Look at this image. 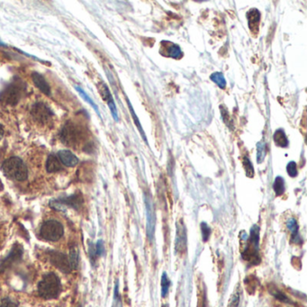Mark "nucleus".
I'll return each instance as SVG.
<instances>
[{
	"label": "nucleus",
	"mask_w": 307,
	"mask_h": 307,
	"mask_svg": "<svg viewBox=\"0 0 307 307\" xmlns=\"http://www.w3.org/2000/svg\"><path fill=\"white\" fill-rule=\"evenodd\" d=\"M242 258L248 263L250 266L258 265L260 262V227L257 224H254L250 230V236L246 240V245L242 252Z\"/></svg>",
	"instance_id": "1"
},
{
	"label": "nucleus",
	"mask_w": 307,
	"mask_h": 307,
	"mask_svg": "<svg viewBox=\"0 0 307 307\" xmlns=\"http://www.w3.org/2000/svg\"><path fill=\"white\" fill-rule=\"evenodd\" d=\"M62 291V284L59 276L54 273L46 274L38 284V294L44 299H55Z\"/></svg>",
	"instance_id": "2"
},
{
	"label": "nucleus",
	"mask_w": 307,
	"mask_h": 307,
	"mask_svg": "<svg viewBox=\"0 0 307 307\" xmlns=\"http://www.w3.org/2000/svg\"><path fill=\"white\" fill-rule=\"evenodd\" d=\"M2 170L6 176L14 180L24 181L28 178V167L23 160L18 157L6 160L2 165Z\"/></svg>",
	"instance_id": "3"
},
{
	"label": "nucleus",
	"mask_w": 307,
	"mask_h": 307,
	"mask_svg": "<svg viewBox=\"0 0 307 307\" xmlns=\"http://www.w3.org/2000/svg\"><path fill=\"white\" fill-rule=\"evenodd\" d=\"M60 140L64 144L70 147L80 144L85 138V132L82 126L75 122H67L60 132Z\"/></svg>",
	"instance_id": "4"
},
{
	"label": "nucleus",
	"mask_w": 307,
	"mask_h": 307,
	"mask_svg": "<svg viewBox=\"0 0 307 307\" xmlns=\"http://www.w3.org/2000/svg\"><path fill=\"white\" fill-rule=\"evenodd\" d=\"M23 83L21 82H13L6 86L0 94V101L2 104L16 106L23 96Z\"/></svg>",
	"instance_id": "5"
},
{
	"label": "nucleus",
	"mask_w": 307,
	"mask_h": 307,
	"mask_svg": "<svg viewBox=\"0 0 307 307\" xmlns=\"http://www.w3.org/2000/svg\"><path fill=\"white\" fill-rule=\"evenodd\" d=\"M145 209H146V232L147 237L150 242H152L155 237V230H156V222L157 216L156 211L154 206V201L150 194H144Z\"/></svg>",
	"instance_id": "6"
},
{
	"label": "nucleus",
	"mask_w": 307,
	"mask_h": 307,
	"mask_svg": "<svg viewBox=\"0 0 307 307\" xmlns=\"http://www.w3.org/2000/svg\"><path fill=\"white\" fill-rule=\"evenodd\" d=\"M64 234V226L58 221H46L41 227L40 234L44 240L50 242L59 240Z\"/></svg>",
	"instance_id": "7"
},
{
	"label": "nucleus",
	"mask_w": 307,
	"mask_h": 307,
	"mask_svg": "<svg viewBox=\"0 0 307 307\" xmlns=\"http://www.w3.org/2000/svg\"><path fill=\"white\" fill-rule=\"evenodd\" d=\"M31 114L32 118L41 124H49L54 118V113L52 109L47 104L42 102L32 106Z\"/></svg>",
	"instance_id": "8"
},
{
	"label": "nucleus",
	"mask_w": 307,
	"mask_h": 307,
	"mask_svg": "<svg viewBox=\"0 0 307 307\" xmlns=\"http://www.w3.org/2000/svg\"><path fill=\"white\" fill-rule=\"evenodd\" d=\"M186 242H188V236H186V228L182 220L176 222V239H175V250L178 254L183 255L186 250Z\"/></svg>",
	"instance_id": "9"
},
{
	"label": "nucleus",
	"mask_w": 307,
	"mask_h": 307,
	"mask_svg": "<svg viewBox=\"0 0 307 307\" xmlns=\"http://www.w3.org/2000/svg\"><path fill=\"white\" fill-rule=\"evenodd\" d=\"M23 256V248L19 244H16L6 257L0 260V272L8 270L16 262H19Z\"/></svg>",
	"instance_id": "10"
},
{
	"label": "nucleus",
	"mask_w": 307,
	"mask_h": 307,
	"mask_svg": "<svg viewBox=\"0 0 307 307\" xmlns=\"http://www.w3.org/2000/svg\"><path fill=\"white\" fill-rule=\"evenodd\" d=\"M82 202H83V199H82L80 194H74V196H70L68 198H59L52 201L50 206L54 208L56 210H62L65 206H70V208L78 210L80 206H82Z\"/></svg>",
	"instance_id": "11"
},
{
	"label": "nucleus",
	"mask_w": 307,
	"mask_h": 307,
	"mask_svg": "<svg viewBox=\"0 0 307 307\" xmlns=\"http://www.w3.org/2000/svg\"><path fill=\"white\" fill-rule=\"evenodd\" d=\"M50 262L64 273H70L72 270L70 265L68 258L66 257V255H64V253L50 252Z\"/></svg>",
	"instance_id": "12"
},
{
	"label": "nucleus",
	"mask_w": 307,
	"mask_h": 307,
	"mask_svg": "<svg viewBox=\"0 0 307 307\" xmlns=\"http://www.w3.org/2000/svg\"><path fill=\"white\" fill-rule=\"evenodd\" d=\"M98 90H100V95L103 98V100L108 103V104L109 109L111 111L112 114V116L114 119L118 122L119 118H118V109H116V106L114 104V101L113 100V96L111 95L110 91H109L108 88L104 84V83H101L100 86H98Z\"/></svg>",
	"instance_id": "13"
},
{
	"label": "nucleus",
	"mask_w": 307,
	"mask_h": 307,
	"mask_svg": "<svg viewBox=\"0 0 307 307\" xmlns=\"http://www.w3.org/2000/svg\"><path fill=\"white\" fill-rule=\"evenodd\" d=\"M160 50H163V52H162L163 55L170 57L173 59H180L183 56V52L181 50L180 47L173 44L172 42L163 41L160 42Z\"/></svg>",
	"instance_id": "14"
},
{
	"label": "nucleus",
	"mask_w": 307,
	"mask_h": 307,
	"mask_svg": "<svg viewBox=\"0 0 307 307\" xmlns=\"http://www.w3.org/2000/svg\"><path fill=\"white\" fill-rule=\"evenodd\" d=\"M248 28L254 36L258 32V26L260 22V13L257 8H252L247 13Z\"/></svg>",
	"instance_id": "15"
},
{
	"label": "nucleus",
	"mask_w": 307,
	"mask_h": 307,
	"mask_svg": "<svg viewBox=\"0 0 307 307\" xmlns=\"http://www.w3.org/2000/svg\"><path fill=\"white\" fill-rule=\"evenodd\" d=\"M58 158L60 160L62 164H64L66 167H74L78 163V158H77V156L67 150H60L58 152Z\"/></svg>",
	"instance_id": "16"
},
{
	"label": "nucleus",
	"mask_w": 307,
	"mask_h": 307,
	"mask_svg": "<svg viewBox=\"0 0 307 307\" xmlns=\"http://www.w3.org/2000/svg\"><path fill=\"white\" fill-rule=\"evenodd\" d=\"M32 80L34 85L40 90L46 94V95L49 96L50 94V88L48 84V82H46V78H44V76H42L41 74L39 73L34 72L32 74Z\"/></svg>",
	"instance_id": "17"
},
{
	"label": "nucleus",
	"mask_w": 307,
	"mask_h": 307,
	"mask_svg": "<svg viewBox=\"0 0 307 307\" xmlns=\"http://www.w3.org/2000/svg\"><path fill=\"white\" fill-rule=\"evenodd\" d=\"M286 227L292 234V242L296 244H302V237L299 234V226L294 218H290L286 222Z\"/></svg>",
	"instance_id": "18"
},
{
	"label": "nucleus",
	"mask_w": 307,
	"mask_h": 307,
	"mask_svg": "<svg viewBox=\"0 0 307 307\" xmlns=\"http://www.w3.org/2000/svg\"><path fill=\"white\" fill-rule=\"evenodd\" d=\"M62 170V165L58 156L54 154H50L46 162V170L49 173H54Z\"/></svg>",
	"instance_id": "19"
},
{
	"label": "nucleus",
	"mask_w": 307,
	"mask_h": 307,
	"mask_svg": "<svg viewBox=\"0 0 307 307\" xmlns=\"http://www.w3.org/2000/svg\"><path fill=\"white\" fill-rule=\"evenodd\" d=\"M273 139L276 145L280 148H286L288 146V140L286 136V132L282 129H278L275 132Z\"/></svg>",
	"instance_id": "20"
},
{
	"label": "nucleus",
	"mask_w": 307,
	"mask_h": 307,
	"mask_svg": "<svg viewBox=\"0 0 307 307\" xmlns=\"http://www.w3.org/2000/svg\"><path fill=\"white\" fill-rule=\"evenodd\" d=\"M273 190L275 191L276 196H280L284 194L286 186H284V180L282 176H278L276 178L273 184Z\"/></svg>",
	"instance_id": "21"
},
{
	"label": "nucleus",
	"mask_w": 307,
	"mask_h": 307,
	"mask_svg": "<svg viewBox=\"0 0 307 307\" xmlns=\"http://www.w3.org/2000/svg\"><path fill=\"white\" fill-rule=\"evenodd\" d=\"M266 142H258L257 144V156H256V158H257V162L258 164H262L263 162H264V160H265V157H266Z\"/></svg>",
	"instance_id": "22"
},
{
	"label": "nucleus",
	"mask_w": 307,
	"mask_h": 307,
	"mask_svg": "<svg viewBox=\"0 0 307 307\" xmlns=\"http://www.w3.org/2000/svg\"><path fill=\"white\" fill-rule=\"evenodd\" d=\"M127 103H128V106H129V109H130V112H131L132 118L134 119V122L136 124V126L138 128V130L140 132V136H142V138H144V140L147 142V138H146V136H145L144 132V129H142V124H140V121H139V118H137V116H136V112H134V110L132 108V106L131 103H130V101L129 100H127Z\"/></svg>",
	"instance_id": "23"
},
{
	"label": "nucleus",
	"mask_w": 307,
	"mask_h": 307,
	"mask_svg": "<svg viewBox=\"0 0 307 307\" xmlns=\"http://www.w3.org/2000/svg\"><path fill=\"white\" fill-rule=\"evenodd\" d=\"M211 80L212 82H214L216 84L217 86H219L222 90H224L226 88V80L224 74L221 72H214L212 73L211 75Z\"/></svg>",
	"instance_id": "24"
},
{
	"label": "nucleus",
	"mask_w": 307,
	"mask_h": 307,
	"mask_svg": "<svg viewBox=\"0 0 307 307\" xmlns=\"http://www.w3.org/2000/svg\"><path fill=\"white\" fill-rule=\"evenodd\" d=\"M78 258H80V256H78V248L76 247H72L70 248V258H68L72 270H76L78 266Z\"/></svg>",
	"instance_id": "25"
},
{
	"label": "nucleus",
	"mask_w": 307,
	"mask_h": 307,
	"mask_svg": "<svg viewBox=\"0 0 307 307\" xmlns=\"http://www.w3.org/2000/svg\"><path fill=\"white\" fill-rule=\"evenodd\" d=\"M170 286V280L168 278L167 273L163 272L162 276V296L166 298L168 294V289Z\"/></svg>",
	"instance_id": "26"
},
{
	"label": "nucleus",
	"mask_w": 307,
	"mask_h": 307,
	"mask_svg": "<svg viewBox=\"0 0 307 307\" xmlns=\"http://www.w3.org/2000/svg\"><path fill=\"white\" fill-rule=\"evenodd\" d=\"M242 165H244V170H245V173H246V176L248 178H253L254 176V168H253L252 163L250 162V160L248 157H244L242 160Z\"/></svg>",
	"instance_id": "27"
},
{
	"label": "nucleus",
	"mask_w": 307,
	"mask_h": 307,
	"mask_svg": "<svg viewBox=\"0 0 307 307\" xmlns=\"http://www.w3.org/2000/svg\"><path fill=\"white\" fill-rule=\"evenodd\" d=\"M75 88H76V90L80 93V95L82 96V98H84L85 101H86L88 104H90L91 106L93 108L95 109L96 112L98 113V114H100V110L98 108V106H96V104L92 101L90 98L88 96L86 95V93H85V91L82 90V88H80V86H75Z\"/></svg>",
	"instance_id": "28"
},
{
	"label": "nucleus",
	"mask_w": 307,
	"mask_h": 307,
	"mask_svg": "<svg viewBox=\"0 0 307 307\" xmlns=\"http://www.w3.org/2000/svg\"><path fill=\"white\" fill-rule=\"evenodd\" d=\"M270 293L272 294L278 300H280L281 302H291V301L289 300V298H288L284 294L282 293L280 289L276 288H272L270 289Z\"/></svg>",
	"instance_id": "29"
},
{
	"label": "nucleus",
	"mask_w": 307,
	"mask_h": 307,
	"mask_svg": "<svg viewBox=\"0 0 307 307\" xmlns=\"http://www.w3.org/2000/svg\"><path fill=\"white\" fill-rule=\"evenodd\" d=\"M201 232H202V237H203L204 242H208L209 238H210V236H211V234H212V230H211V228L209 227L206 222H202L201 224Z\"/></svg>",
	"instance_id": "30"
},
{
	"label": "nucleus",
	"mask_w": 307,
	"mask_h": 307,
	"mask_svg": "<svg viewBox=\"0 0 307 307\" xmlns=\"http://www.w3.org/2000/svg\"><path fill=\"white\" fill-rule=\"evenodd\" d=\"M0 307H18V302L10 298H5L0 300Z\"/></svg>",
	"instance_id": "31"
},
{
	"label": "nucleus",
	"mask_w": 307,
	"mask_h": 307,
	"mask_svg": "<svg viewBox=\"0 0 307 307\" xmlns=\"http://www.w3.org/2000/svg\"><path fill=\"white\" fill-rule=\"evenodd\" d=\"M286 172H288V174L289 176H291V178H296V176H298V168H296V164L294 162H290L288 164V166H286Z\"/></svg>",
	"instance_id": "32"
},
{
	"label": "nucleus",
	"mask_w": 307,
	"mask_h": 307,
	"mask_svg": "<svg viewBox=\"0 0 307 307\" xmlns=\"http://www.w3.org/2000/svg\"><path fill=\"white\" fill-rule=\"evenodd\" d=\"M240 300V291H236L232 296L230 298V302L228 307H238L239 306Z\"/></svg>",
	"instance_id": "33"
},
{
	"label": "nucleus",
	"mask_w": 307,
	"mask_h": 307,
	"mask_svg": "<svg viewBox=\"0 0 307 307\" xmlns=\"http://www.w3.org/2000/svg\"><path fill=\"white\" fill-rule=\"evenodd\" d=\"M96 255L102 256L104 252V242L102 240H100L96 244Z\"/></svg>",
	"instance_id": "34"
},
{
	"label": "nucleus",
	"mask_w": 307,
	"mask_h": 307,
	"mask_svg": "<svg viewBox=\"0 0 307 307\" xmlns=\"http://www.w3.org/2000/svg\"><path fill=\"white\" fill-rule=\"evenodd\" d=\"M3 136H4V128L0 124V140H2Z\"/></svg>",
	"instance_id": "35"
},
{
	"label": "nucleus",
	"mask_w": 307,
	"mask_h": 307,
	"mask_svg": "<svg viewBox=\"0 0 307 307\" xmlns=\"http://www.w3.org/2000/svg\"><path fill=\"white\" fill-rule=\"evenodd\" d=\"M0 46H5V44L2 42L0 41Z\"/></svg>",
	"instance_id": "36"
},
{
	"label": "nucleus",
	"mask_w": 307,
	"mask_h": 307,
	"mask_svg": "<svg viewBox=\"0 0 307 307\" xmlns=\"http://www.w3.org/2000/svg\"><path fill=\"white\" fill-rule=\"evenodd\" d=\"M162 307H168V306H163Z\"/></svg>",
	"instance_id": "37"
}]
</instances>
